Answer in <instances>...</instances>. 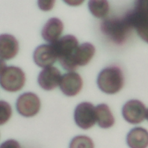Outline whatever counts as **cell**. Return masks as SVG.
Listing matches in <instances>:
<instances>
[{"instance_id":"21","label":"cell","mask_w":148,"mask_h":148,"mask_svg":"<svg viewBox=\"0 0 148 148\" xmlns=\"http://www.w3.org/2000/svg\"><path fill=\"white\" fill-rule=\"evenodd\" d=\"M0 148H21L19 143L14 139H9L0 145Z\"/></svg>"},{"instance_id":"10","label":"cell","mask_w":148,"mask_h":148,"mask_svg":"<svg viewBox=\"0 0 148 148\" xmlns=\"http://www.w3.org/2000/svg\"><path fill=\"white\" fill-rule=\"evenodd\" d=\"M82 86V79L77 73L70 72L61 76L60 87L61 91L67 96L76 95L81 90Z\"/></svg>"},{"instance_id":"18","label":"cell","mask_w":148,"mask_h":148,"mask_svg":"<svg viewBox=\"0 0 148 148\" xmlns=\"http://www.w3.org/2000/svg\"><path fill=\"white\" fill-rule=\"evenodd\" d=\"M69 148H94V145L90 137L86 135H77L71 141Z\"/></svg>"},{"instance_id":"17","label":"cell","mask_w":148,"mask_h":148,"mask_svg":"<svg viewBox=\"0 0 148 148\" xmlns=\"http://www.w3.org/2000/svg\"><path fill=\"white\" fill-rule=\"evenodd\" d=\"M90 12L98 18L104 17L109 10V5L107 1L91 0L88 3Z\"/></svg>"},{"instance_id":"20","label":"cell","mask_w":148,"mask_h":148,"mask_svg":"<svg viewBox=\"0 0 148 148\" xmlns=\"http://www.w3.org/2000/svg\"><path fill=\"white\" fill-rule=\"evenodd\" d=\"M55 3V1H38L39 8L44 11L50 10L52 9Z\"/></svg>"},{"instance_id":"11","label":"cell","mask_w":148,"mask_h":148,"mask_svg":"<svg viewBox=\"0 0 148 148\" xmlns=\"http://www.w3.org/2000/svg\"><path fill=\"white\" fill-rule=\"evenodd\" d=\"M61 78V75L59 69L51 66L45 68L40 71L38 75V82L43 89L51 90L60 84Z\"/></svg>"},{"instance_id":"12","label":"cell","mask_w":148,"mask_h":148,"mask_svg":"<svg viewBox=\"0 0 148 148\" xmlns=\"http://www.w3.org/2000/svg\"><path fill=\"white\" fill-rule=\"evenodd\" d=\"M19 50L17 40L10 34L0 35V58L10 60L14 57Z\"/></svg>"},{"instance_id":"6","label":"cell","mask_w":148,"mask_h":148,"mask_svg":"<svg viewBox=\"0 0 148 148\" xmlns=\"http://www.w3.org/2000/svg\"><path fill=\"white\" fill-rule=\"evenodd\" d=\"M74 119L76 124L83 130L91 128L97 121L95 108L90 102H83L75 108Z\"/></svg>"},{"instance_id":"9","label":"cell","mask_w":148,"mask_h":148,"mask_svg":"<svg viewBox=\"0 0 148 148\" xmlns=\"http://www.w3.org/2000/svg\"><path fill=\"white\" fill-rule=\"evenodd\" d=\"M33 58L38 66L44 68L51 66L58 59L56 51L51 43L38 46L34 52Z\"/></svg>"},{"instance_id":"8","label":"cell","mask_w":148,"mask_h":148,"mask_svg":"<svg viewBox=\"0 0 148 148\" xmlns=\"http://www.w3.org/2000/svg\"><path fill=\"white\" fill-rule=\"evenodd\" d=\"M146 109L140 101L131 99L127 101L122 108V114L126 121L132 124H138L145 118Z\"/></svg>"},{"instance_id":"5","label":"cell","mask_w":148,"mask_h":148,"mask_svg":"<svg viewBox=\"0 0 148 148\" xmlns=\"http://www.w3.org/2000/svg\"><path fill=\"white\" fill-rule=\"evenodd\" d=\"M25 81L24 72L17 66H7L0 74V85L7 91L16 92L21 90Z\"/></svg>"},{"instance_id":"23","label":"cell","mask_w":148,"mask_h":148,"mask_svg":"<svg viewBox=\"0 0 148 148\" xmlns=\"http://www.w3.org/2000/svg\"><path fill=\"white\" fill-rule=\"evenodd\" d=\"M65 2L70 5H78L83 1H65Z\"/></svg>"},{"instance_id":"16","label":"cell","mask_w":148,"mask_h":148,"mask_svg":"<svg viewBox=\"0 0 148 148\" xmlns=\"http://www.w3.org/2000/svg\"><path fill=\"white\" fill-rule=\"evenodd\" d=\"M96 120L98 125L102 128H109L114 124V117L105 103L98 105L95 107Z\"/></svg>"},{"instance_id":"13","label":"cell","mask_w":148,"mask_h":148,"mask_svg":"<svg viewBox=\"0 0 148 148\" xmlns=\"http://www.w3.org/2000/svg\"><path fill=\"white\" fill-rule=\"evenodd\" d=\"M64 25L61 20L53 17L47 20L42 29V36L47 42L52 43L58 39L62 32Z\"/></svg>"},{"instance_id":"15","label":"cell","mask_w":148,"mask_h":148,"mask_svg":"<svg viewBox=\"0 0 148 148\" xmlns=\"http://www.w3.org/2000/svg\"><path fill=\"white\" fill-rule=\"evenodd\" d=\"M95 49L90 43H83L77 47L73 54V61L77 67L87 65L94 55Z\"/></svg>"},{"instance_id":"19","label":"cell","mask_w":148,"mask_h":148,"mask_svg":"<svg viewBox=\"0 0 148 148\" xmlns=\"http://www.w3.org/2000/svg\"><path fill=\"white\" fill-rule=\"evenodd\" d=\"M12 113L11 106L5 101H0V125L6 123Z\"/></svg>"},{"instance_id":"3","label":"cell","mask_w":148,"mask_h":148,"mask_svg":"<svg viewBox=\"0 0 148 148\" xmlns=\"http://www.w3.org/2000/svg\"><path fill=\"white\" fill-rule=\"evenodd\" d=\"M125 17L139 36L148 43V0L136 1L134 8Z\"/></svg>"},{"instance_id":"22","label":"cell","mask_w":148,"mask_h":148,"mask_svg":"<svg viewBox=\"0 0 148 148\" xmlns=\"http://www.w3.org/2000/svg\"><path fill=\"white\" fill-rule=\"evenodd\" d=\"M6 68V63L3 60V59L0 58V74L3 72V71Z\"/></svg>"},{"instance_id":"4","label":"cell","mask_w":148,"mask_h":148,"mask_svg":"<svg viewBox=\"0 0 148 148\" xmlns=\"http://www.w3.org/2000/svg\"><path fill=\"white\" fill-rule=\"evenodd\" d=\"M131 28L132 27L125 16L122 18H107L101 24V29L103 33L118 44L125 40Z\"/></svg>"},{"instance_id":"2","label":"cell","mask_w":148,"mask_h":148,"mask_svg":"<svg viewBox=\"0 0 148 148\" xmlns=\"http://www.w3.org/2000/svg\"><path fill=\"white\" fill-rule=\"evenodd\" d=\"M97 82L98 87L103 92L108 94H115L123 87V72L117 65L109 66L100 72Z\"/></svg>"},{"instance_id":"1","label":"cell","mask_w":148,"mask_h":148,"mask_svg":"<svg viewBox=\"0 0 148 148\" xmlns=\"http://www.w3.org/2000/svg\"><path fill=\"white\" fill-rule=\"evenodd\" d=\"M56 51L59 62L63 68L73 71L77 67L73 61V54L79 46L76 38L72 35H66L51 43Z\"/></svg>"},{"instance_id":"7","label":"cell","mask_w":148,"mask_h":148,"mask_svg":"<svg viewBox=\"0 0 148 148\" xmlns=\"http://www.w3.org/2000/svg\"><path fill=\"white\" fill-rule=\"evenodd\" d=\"M16 109L24 117H32L36 114L40 108V102L34 93L27 92L20 95L16 101Z\"/></svg>"},{"instance_id":"14","label":"cell","mask_w":148,"mask_h":148,"mask_svg":"<svg viewBox=\"0 0 148 148\" xmlns=\"http://www.w3.org/2000/svg\"><path fill=\"white\" fill-rule=\"evenodd\" d=\"M126 141L130 148H147L148 131L142 127H135L128 133Z\"/></svg>"},{"instance_id":"24","label":"cell","mask_w":148,"mask_h":148,"mask_svg":"<svg viewBox=\"0 0 148 148\" xmlns=\"http://www.w3.org/2000/svg\"><path fill=\"white\" fill-rule=\"evenodd\" d=\"M145 117L146 118V119L148 120V109H146V116Z\"/></svg>"}]
</instances>
